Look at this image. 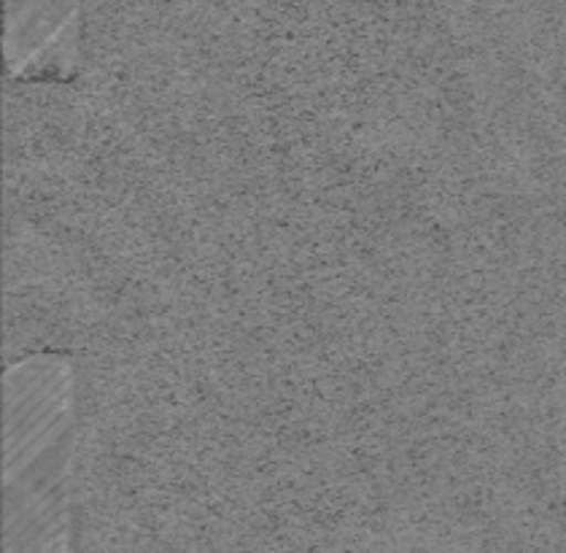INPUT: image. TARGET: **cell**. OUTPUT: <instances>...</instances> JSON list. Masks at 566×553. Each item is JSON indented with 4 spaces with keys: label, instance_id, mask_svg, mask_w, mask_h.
I'll return each instance as SVG.
<instances>
[{
    "label": "cell",
    "instance_id": "cell-1",
    "mask_svg": "<svg viewBox=\"0 0 566 553\" xmlns=\"http://www.w3.org/2000/svg\"><path fill=\"white\" fill-rule=\"evenodd\" d=\"M78 0H9L11 52L17 44L44 39L63 24Z\"/></svg>",
    "mask_w": 566,
    "mask_h": 553
}]
</instances>
